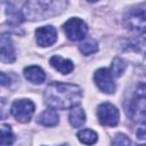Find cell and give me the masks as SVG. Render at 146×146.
<instances>
[{"label": "cell", "mask_w": 146, "mask_h": 146, "mask_svg": "<svg viewBox=\"0 0 146 146\" xmlns=\"http://www.w3.org/2000/svg\"><path fill=\"white\" fill-rule=\"evenodd\" d=\"M79 49L84 56H88L98 50V43L94 39H87L79 46Z\"/></svg>", "instance_id": "cell-17"}, {"label": "cell", "mask_w": 146, "mask_h": 146, "mask_svg": "<svg viewBox=\"0 0 146 146\" xmlns=\"http://www.w3.org/2000/svg\"><path fill=\"white\" fill-rule=\"evenodd\" d=\"M35 40L40 47H49L57 40V31L51 25L41 26L35 30Z\"/></svg>", "instance_id": "cell-9"}, {"label": "cell", "mask_w": 146, "mask_h": 146, "mask_svg": "<svg viewBox=\"0 0 146 146\" xmlns=\"http://www.w3.org/2000/svg\"><path fill=\"white\" fill-rule=\"evenodd\" d=\"M68 121L73 128H81L86 123V114L81 107H73L68 114Z\"/></svg>", "instance_id": "cell-14"}, {"label": "cell", "mask_w": 146, "mask_h": 146, "mask_svg": "<svg viewBox=\"0 0 146 146\" xmlns=\"http://www.w3.org/2000/svg\"><path fill=\"white\" fill-rule=\"evenodd\" d=\"M97 116L99 122L103 125L107 127H115L119 123L120 113L119 110L111 103H103L98 106L97 110Z\"/></svg>", "instance_id": "cell-7"}, {"label": "cell", "mask_w": 146, "mask_h": 146, "mask_svg": "<svg viewBox=\"0 0 146 146\" xmlns=\"http://www.w3.org/2000/svg\"><path fill=\"white\" fill-rule=\"evenodd\" d=\"M0 48H1V62L3 63H13L16 58L15 48L9 34L3 33L0 39Z\"/></svg>", "instance_id": "cell-10"}, {"label": "cell", "mask_w": 146, "mask_h": 146, "mask_svg": "<svg viewBox=\"0 0 146 146\" xmlns=\"http://www.w3.org/2000/svg\"><path fill=\"white\" fill-rule=\"evenodd\" d=\"M9 81H10V79L7 78V75L2 72V73H1V84H2V86H7Z\"/></svg>", "instance_id": "cell-23"}, {"label": "cell", "mask_w": 146, "mask_h": 146, "mask_svg": "<svg viewBox=\"0 0 146 146\" xmlns=\"http://www.w3.org/2000/svg\"><path fill=\"white\" fill-rule=\"evenodd\" d=\"M63 30L70 40L79 41L86 38L88 32V26L82 19L78 17H73V18H70L63 25Z\"/></svg>", "instance_id": "cell-5"}, {"label": "cell", "mask_w": 146, "mask_h": 146, "mask_svg": "<svg viewBox=\"0 0 146 146\" xmlns=\"http://www.w3.org/2000/svg\"><path fill=\"white\" fill-rule=\"evenodd\" d=\"M130 144L131 141L129 137L124 133H117L112 141V146H130Z\"/></svg>", "instance_id": "cell-21"}, {"label": "cell", "mask_w": 146, "mask_h": 146, "mask_svg": "<svg viewBox=\"0 0 146 146\" xmlns=\"http://www.w3.org/2000/svg\"><path fill=\"white\" fill-rule=\"evenodd\" d=\"M14 135L10 130V127L2 124L1 125V146H9L14 143Z\"/></svg>", "instance_id": "cell-19"}, {"label": "cell", "mask_w": 146, "mask_h": 146, "mask_svg": "<svg viewBox=\"0 0 146 146\" xmlns=\"http://www.w3.org/2000/svg\"><path fill=\"white\" fill-rule=\"evenodd\" d=\"M6 13H7V16H8V22L11 25H18L24 19L23 13L18 11V9H16L15 7H13L11 5H9V7L7 8Z\"/></svg>", "instance_id": "cell-16"}, {"label": "cell", "mask_w": 146, "mask_h": 146, "mask_svg": "<svg viewBox=\"0 0 146 146\" xmlns=\"http://www.w3.org/2000/svg\"><path fill=\"white\" fill-rule=\"evenodd\" d=\"M124 24L127 29L133 33H146V10L138 8L129 11L124 19Z\"/></svg>", "instance_id": "cell-4"}, {"label": "cell", "mask_w": 146, "mask_h": 146, "mask_svg": "<svg viewBox=\"0 0 146 146\" xmlns=\"http://www.w3.org/2000/svg\"><path fill=\"white\" fill-rule=\"evenodd\" d=\"M127 50H132L135 52L141 54V55H146V39H141V40H133L131 42H129L125 47Z\"/></svg>", "instance_id": "cell-18"}, {"label": "cell", "mask_w": 146, "mask_h": 146, "mask_svg": "<svg viewBox=\"0 0 146 146\" xmlns=\"http://www.w3.org/2000/svg\"><path fill=\"white\" fill-rule=\"evenodd\" d=\"M34 108H35L34 104L30 99H18L13 103L10 112L17 121L25 123L29 122L30 119L32 117L34 113Z\"/></svg>", "instance_id": "cell-6"}, {"label": "cell", "mask_w": 146, "mask_h": 146, "mask_svg": "<svg viewBox=\"0 0 146 146\" xmlns=\"http://www.w3.org/2000/svg\"><path fill=\"white\" fill-rule=\"evenodd\" d=\"M65 6L63 1H29L22 13L27 19H43L59 14Z\"/></svg>", "instance_id": "cell-2"}, {"label": "cell", "mask_w": 146, "mask_h": 146, "mask_svg": "<svg viewBox=\"0 0 146 146\" xmlns=\"http://www.w3.org/2000/svg\"><path fill=\"white\" fill-rule=\"evenodd\" d=\"M44 103L52 110L75 107L82 99V89L73 83L52 82L44 90Z\"/></svg>", "instance_id": "cell-1"}, {"label": "cell", "mask_w": 146, "mask_h": 146, "mask_svg": "<svg viewBox=\"0 0 146 146\" xmlns=\"http://www.w3.org/2000/svg\"><path fill=\"white\" fill-rule=\"evenodd\" d=\"M124 70H125V64H124V62H123L121 58L115 57L114 60L112 62V71H111L112 74L115 75V76H121L122 73L124 72Z\"/></svg>", "instance_id": "cell-20"}, {"label": "cell", "mask_w": 146, "mask_h": 146, "mask_svg": "<svg viewBox=\"0 0 146 146\" xmlns=\"http://www.w3.org/2000/svg\"><path fill=\"white\" fill-rule=\"evenodd\" d=\"M94 80L97 87L105 94H113L115 91V83L113 74L108 68H99L94 74Z\"/></svg>", "instance_id": "cell-8"}, {"label": "cell", "mask_w": 146, "mask_h": 146, "mask_svg": "<svg viewBox=\"0 0 146 146\" xmlns=\"http://www.w3.org/2000/svg\"><path fill=\"white\" fill-rule=\"evenodd\" d=\"M136 138L140 144H146V122H144L136 131Z\"/></svg>", "instance_id": "cell-22"}, {"label": "cell", "mask_w": 146, "mask_h": 146, "mask_svg": "<svg viewBox=\"0 0 146 146\" xmlns=\"http://www.w3.org/2000/svg\"><path fill=\"white\" fill-rule=\"evenodd\" d=\"M24 76L27 81H30L31 83H34V84H41L46 80V73L43 72V70L35 65L25 67Z\"/></svg>", "instance_id": "cell-11"}, {"label": "cell", "mask_w": 146, "mask_h": 146, "mask_svg": "<svg viewBox=\"0 0 146 146\" xmlns=\"http://www.w3.org/2000/svg\"><path fill=\"white\" fill-rule=\"evenodd\" d=\"M50 65L57 70L58 72H60L62 74H68L74 70V65L73 62L66 58H63L58 55H55L50 58Z\"/></svg>", "instance_id": "cell-12"}, {"label": "cell", "mask_w": 146, "mask_h": 146, "mask_svg": "<svg viewBox=\"0 0 146 146\" xmlns=\"http://www.w3.org/2000/svg\"><path fill=\"white\" fill-rule=\"evenodd\" d=\"M127 115L132 121L146 120V83H139L127 107Z\"/></svg>", "instance_id": "cell-3"}, {"label": "cell", "mask_w": 146, "mask_h": 146, "mask_svg": "<svg viewBox=\"0 0 146 146\" xmlns=\"http://www.w3.org/2000/svg\"><path fill=\"white\" fill-rule=\"evenodd\" d=\"M78 138L79 140L84 144V145H94L97 139H98V136L97 133L94 131V130H90V129H82L78 132Z\"/></svg>", "instance_id": "cell-15"}, {"label": "cell", "mask_w": 146, "mask_h": 146, "mask_svg": "<svg viewBox=\"0 0 146 146\" xmlns=\"http://www.w3.org/2000/svg\"><path fill=\"white\" fill-rule=\"evenodd\" d=\"M38 123L44 125V127H54L58 123V114L55 110L48 108L43 111L39 116H38Z\"/></svg>", "instance_id": "cell-13"}]
</instances>
